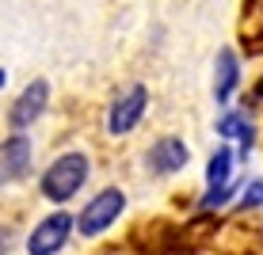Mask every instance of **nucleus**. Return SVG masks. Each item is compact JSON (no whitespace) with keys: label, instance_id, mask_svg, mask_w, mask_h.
I'll list each match as a JSON object with an SVG mask.
<instances>
[{"label":"nucleus","instance_id":"1a4fd4ad","mask_svg":"<svg viewBox=\"0 0 263 255\" xmlns=\"http://www.w3.org/2000/svg\"><path fill=\"white\" fill-rule=\"evenodd\" d=\"M217 133L221 138H237L240 141V156H248V149H252V122L240 114H221L217 118Z\"/></svg>","mask_w":263,"mask_h":255},{"label":"nucleus","instance_id":"f03ea898","mask_svg":"<svg viewBox=\"0 0 263 255\" xmlns=\"http://www.w3.org/2000/svg\"><path fill=\"white\" fill-rule=\"evenodd\" d=\"M122 209H126V194H122L119 187L99 190L92 202L80 209V217H77V229H80V236H99V232H107L115 221H119V213H122Z\"/></svg>","mask_w":263,"mask_h":255},{"label":"nucleus","instance_id":"f257e3e1","mask_svg":"<svg viewBox=\"0 0 263 255\" xmlns=\"http://www.w3.org/2000/svg\"><path fill=\"white\" fill-rule=\"evenodd\" d=\"M88 171H92V164H88L84 152H61L46 168V175H42V198H50V202H58V206L69 202V198L88 183Z\"/></svg>","mask_w":263,"mask_h":255},{"label":"nucleus","instance_id":"423d86ee","mask_svg":"<svg viewBox=\"0 0 263 255\" xmlns=\"http://www.w3.org/2000/svg\"><path fill=\"white\" fill-rule=\"evenodd\" d=\"M31 138L27 133H12L8 141H0V187L8 183H20V179L31 171Z\"/></svg>","mask_w":263,"mask_h":255},{"label":"nucleus","instance_id":"9b49d317","mask_svg":"<svg viewBox=\"0 0 263 255\" xmlns=\"http://www.w3.org/2000/svg\"><path fill=\"white\" fill-rule=\"evenodd\" d=\"M256 206H263V179H256V183L244 187V194H240V202H237L240 213H248V209H256Z\"/></svg>","mask_w":263,"mask_h":255},{"label":"nucleus","instance_id":"7ed1b4c3","mask_svg":"<svg viewBox=\"0 0 263 255\" xmlns=\"http://www.w3.org/2000/svg\"><path fill=\"white\" fill-rule=\"evenodd\" d=\"M72 217L69 213H50V217H42L39 225L31 229V236H27V255H58L61 248H65V240H69V232H72Z\"/></svg>","mask_w":263,"mask_h":255},{"label":"nucleus","instance_id":"ddd939ff","mask_svg":"<svg viewBox=\"0 0 263 255\" xmlns=\"http://www.w3.org/2000/svg\"><path fill=\"white\" fill-rule=\"evenodd\" d=\"M4 80H8V76H4V69H0V88H4Z\"/></svg>","mask_w":263,"mask_h":255},{"label":"nucleus","instance_id":"6e6552de","mask_svg":"<svg viewBox=\"0 0 263 255\" xmlns=\"http://www.w3.org/2000/svg\"><path fill=\"white\" fill-rule=\"evenodd\" d=\"M237 80H240L237 53L221 50V53H217V65H214V99H217V103H229V95L237 92Z\"/></svg>","mask_w":263,"mask_h":255},{"label":"nucleus","instance_id":"f8f14e48","mask_svg":"<svg viewBox=\"0 0 263 255\" xmlns=\"http://www.w3.org/2000/svg\"><path fill=\"white\" fill-rule=\"evenodd\" d=\"M248 15L252 19H263V0H248Z\"/></svg>","mask_w":263,"mask_h":255},{"label":"nucleus","instance_id":"0eeeda50","mask_svg":"<svg viewBox=\"0 0 263 255\" xmlns=\"http://www.w3.org/2000/svg\"><path fill=\"white\" fill-rule=\"evenodd\" d=\"M187 145L179 138H160L157 145L149 149V168L157 171V175H176L179 168H187Z\"/></svg>","mask_w":263,"mask_h":255},{"label":"nucleus","instance_id":"9d476101","mask_svg":"<svg viewBox=\"0 0 263 255\" xmlns=\"http://www.w3.org/2000/svg\"><path fill=\"white\" fill-rule=\"evenodd\" d=\"M229 171H233V149H217L210 156V164H206V183H210V190L229 187Z\"/></svg>","mask_w":263,"mask_h":255},{"label":"nucleus","instance_id":"39448f33","mask_svg":"<svg viewBox=\"0 0 263 255\" xmlns=\"http://www.w3.org/2000/svg\"><path fill=\"white\" fill-rule=\"evenodd\" d=\"M145 107H149V92H145L141 84L126 88V92L111 103V114H107V130H111L115 138H122V133L138 130V122L145 118Z\"/></svg>","mask_w":263,"mask_h":255},{"label":"nucleus","instance_id":"20e7f679","mask_svg":"<svg viewBox=\"0 0 263 255\" xmlns=\"http://www.w3.org/2000/svg\"><path fill=\"white\" fill-rule=\"evenodd\" d=\"M46 103H50V84H46V80H31V84L20 92V99L12 103V111H8V126H12V133L31 130V126L42 118Z\"/></svg>","mask_w":263,"mask_h":255}]
</instances>
